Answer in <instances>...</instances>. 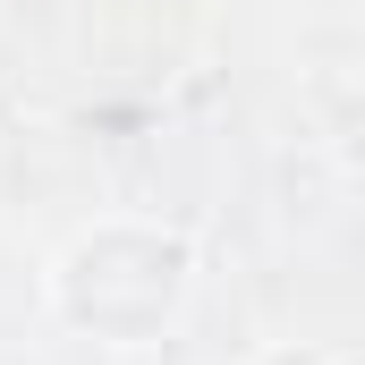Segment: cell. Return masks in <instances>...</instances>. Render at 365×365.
<instances>
[{
  "label": "cell",
  "instance_id": "1",
  "mask_svg": "<svg viewBox=\"0 0 365 365\" xmlns=\"http://www.w3.org/2000/svg\"><path fill=\"white\" fill-rule=\"evenodd\" d=\"M195 289V247L162 221H93L51 264V314L86 340L145 349L187 314Z\"/></svg>",
  "mask_w": 365,
  "mask_h": 365
}]
</instances>
